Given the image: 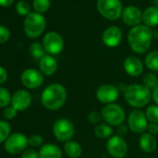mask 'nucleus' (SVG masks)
<instances>
[{
    "label": "nucleus",
    "instance_id": "obj_1",
    "mask_svg": "<svg viewBox=\"0 0 158 158\" xmlns=\"http://www.w3.org/2000/svg\"><path fill=\"white\" fill-rule=\"evenodd\" d=\"M67 100L66 89L59 83H52L47 86L41 93L42 105L50 111L60 109Z\"/></svg>",
    "mask_w": 158,
    "mask_h": 158
},
{
    "label": "nucleus",
    "instance_id": "obj_2",
    "mask_svg": "<svg viewBox=\"0 0 158 158\" xmlns=\"http://www.w3.org/2000/svg\"><path fill=\"white\" fill-rule=\"evenodd\" d=\"M152 36L153 34L150 27L146 25L135 26L128 33V45L134 52L138 54H143L149 50Z\"/></svg>",
    "mask_w": 158,
    "mask_h": 158
},
{
    "label": "nucleus",
    "instance_id": "obj_3",
    "mask_svg": "<svg viewBox=\"0 0 158 158\" xmlns=\"http://www.w3.org/2000/svg\"><path fill=\"white\" fill-rule=\"evenodd\" d=\"M125 101L134 108H142L146 106L152 98L151 90L143 84H132L124 90Z\"/></svg>",
    "mask_w": 158,
    "mask_h": 158
},
{
    "label": "nucleus",
    "instance_id": "obj_4",
    "mask_svg": "<svg viewBox=\"0 0 158 158\" xmlns=\"http://www.w3.org/2000/svg\"><path fill=\"white\" fill-rule=\"evenodd\" d=\"M46 28V19L38 12H31L23 23L25 35L30 38H36L42 35Z\"/></svg>",
    "mask_w": 158,
    "mask_h": 158
},
{
    "label": "nucleus",
    "instance_id": "obj_5",
    "mask_svg": "<svg viewBox=\"0 0 158 158\" xmlns=\"http://www.w3.org/2000/svg\"><path fill=\"white\" fill-rule=\"evenodd\" d=\"M102 119L106 124L112 127L121 126L126 119V113L124 109L116 103H111L105 105L102 109Z\"/></svg>",
    "mask_w": 158,
    "mask_h": 158
},
{
    "label": "nucleus",
    "instance_id": "obj_6",
    "mask_svg": "<svg viewBox=\"0 0 158 158\" xmlns=\"http://www.w3.org/2000/svg\"><path fill=\"white\" fill-rule=\"evenodd\" d=\"M55 138L61 142H67L72 139L75 133V127L73 122L67 118L57 119L52 127Z\"/></svg>",
    "mask_w": 158,
    "mask_h": 158
},
{
    "label": "nucleus",
    "instance_id": "obj_7",
    "mask_svg": "<svg viewBox=\"0 0 158 158\" xmlns=\"http://www.w3.org/2000/svg\"><path fill=\"white\" fill-rule=\"evenodd\" d=\"M29 146L28 137L22 132H14L4 142V148L10 154H19Z\"/></svg>",
    "mask_w": 158,
    "mask_h": 158
},
{
    "label": "nucleus",
    "instance_id": "obj_8",
    "mask_svg": "<svg viewBox=\"0 0 158 158\" xmlns=\"http://www.w3.org/2000/svg\"><path fill=\"white\" fill-rule=\"evenodd\" d=\"M97 8L104 18L111 21L117 20L123 13L120 0H98Z\"/></svg>",
    "mask_w": 158,
    "mask_h": 158
},
{
    "label": "nucleus",
    "instance_id": "obj_9",
    "mask_svg": "<svg viewBox=\"0 0 158 158\" xmlns=\"http://www.w3.org/2000/svg\"><path fill=\"white\" fill-rule=\"evenodd\" d=\"M21 82L28 89H36L44 83V74L39 70L28 68L22 73Z\"/></svg>",
    "mask_w": 158,
    "mask_h": 158
},
{
    "label": "nucleus",
    "instance_id": "obj_10",
    "mask_svg": "<svg viewBox=\"0 0 158 158\" xmlns=\"http://www.w3.org/2000/svg\"><path fill=\"white\" fill-rule=\"evenodd\" d=\"M149 121L146 117L145 113L140 110L132 111L127 117V126L128 128L137 134H142L147 130Z\"/></svg>",
    "mask_w": 158,
    "mask_h": 158
},
{
    "label": "nucleus",
    "instance_id": "obj_11",
    "mask_svg": "<svg viewBox=\"0 0 158 158\" xmlns=\"http://www.w3.org/2000/svg\"><path fill=\"white\" fill-rule=\"evenodd\" d=\"M43 47L48 55H58L64 48L61 35L56 32H48L43 38Z\"/></svg>",
    "mask_w": 158,
    "mask_h": 158
},
{
    "label": "nucleus",
    "instance_id": "obj_12",
    "mask_svg": "<svg viewBox=\"0 0 158 158\" xmlns=\"http://www.w3.org/2000/svg\"><path fill=\"white\" fill-rule=\"evenodd\" d=\"M107 152L114 158H124L127 153V144L123 137L112 136L106 142Z\"/></svg>",
    "mask_w": 158,
    "mask_h": 158
},
{
    "label": "nucleus",
    "instance_id": "obj_13",
    "mask_svg": "<svg viewBox=\"0 0 158 158\" xmlns=\"http://www.w3.org/2000/svg\"><path fill=\"white\" fill-rule=\"evenodd\" d=\"M119 89L112 84H104L98 88L96 90V98L99 102L104 104L114 103L118 99Z\"/></svg>",
    "mask_w": 158,
    "mask_h": 158
},
{
    "label": "nucleus",
    "instance_id": "obj_14",
    "mask_svg": "<svg viewBox=\"0 0 158 158\" xmlns=\"http://www.w3.org/2000/svg\"><path fill=\"white\" fill-rule=\"evenodd\" d=\"M32 104V95L26 89H18L12 95L11 105L18 111L27 110Z\"/></svg>",
    "mask_w": 158,
    "mask_h": 158
},
{
    "label": "nucleus",
    "instance_id": "obj_15",
    "mask_svg": "<svg viewBox=\"0 0 158 158\" xmlns=\"http://www.w3.org/2000/svg\"><path fill=\"white\" fill-rule=\"evenodd\" d=\"M122 40V32L116 26L108 27L102 34V42L109 48L117 47Z\"/></svg>",
    "mask_w": 158,
    "mask_h": 158
},
{
    "label": "nucleus",
    "instance_id": "obj_16",
    "mask_svg": "<svg viewBox=\"0 0 158 158\" xmlns=\"http://www.w3.org/2000/svg\"><path fill=\"white\" fill-rule=\"evenodd\" d=\"M124 70L131 77H139L143 73V63L139 58L130 56L124 61Z\"/></svg>",
    "mask_w": 158,
    "mask_h": 158
},
{
    "label": "nucleus",
    "instance_id": "obj_17",
    "mask_svg": "<svg viewBox=\"0 0 158 158\" xmlns=\"http://www.w3.org/2000/svg\"><path fill=\"white\" fill-rule=\"evenodd\" d=\"M122 18L126 24L135 27L138 26L139 23L142 21V13L138 8L130 6L124 10Z\"/></svg>",
    "mask_w": 158,
    "mask_h": 158
},
{
    "label": "nucleus",
    "instance_id": "obj_18",
    "mask_svg": "<svg viewBox=\"0 0 158 158\" xmlns=\"http://www.w3.org/2000/svg\"><path fill=\"white\" fill-rule=\"evenodd\" d=\"M58 69V63L54 57L51 55H46L39 60V71L44 76L53 75Z\"/></svg>",
    "mask_w": 158,
    "mask_h": 158
},
{
    "label": "nucleus",
    "instance_id": "obj_19",
    "mask_svg": "<svg viewBox=\"0 0 158 158\" xmlns=\"http://www.w3.org/2000/svg\"><path fill=\"white\" fill-rule=\"evenodd\" d=\"M139 145L142 152H144L146 153H151L156 150L157 141L153 135H152L148 132H144L139 137Z\"/></svg>",
    "mask_w": 158,
    "mask_h": 158
},
{
    "label": "nucleus",
    "instance_id": "obj_20",
    "mask_svg": "<svg viewBox=\"0 0 158 158\" xmlns=\"http://www.w3.org/2000/svg\"><path fill=\"white\" fill-rule=\"evenodd\" d=\"M39 158H62V152L59 146L53 143H45L40 147Z\"/></svg>",
    "mask_w": 158,
    "mask_h": 158
},
{
    "label": "nucleus",
    "instance_id": "obj_21",
    "mask_svg": "<svg viewBox=\"0 0 158 158\" xmlns=\"http://www.w3.org/2000/svg\"><path fill=\"white\" fill-rule=\"evenodd\" d=\"M63 150L66 155L70 158H79L83 153L82 146L77 141H74L72 139L64 143Z\"/></svg>",
    "mask_w": 158,
    "mask_h": 158
},
{
    "label": "nucleus",
    "instance_id": "obj_22",
    "mask_svg": "<svg viewBox=\"0 0 158 158\" xmlns=\"http://www.w3.org/2000/svg\"><path fill=\"white\" fill-rule=\"evenodd\" d=\"M142 21L148 27H153L158 24V8L150 7L142 14Z\"/></svg>",
    "mask_w": 158,
    "mask_h": 158
},
{
    "label": "nucleus",
    "instance_id": "obj_23",
    "mask_svg": "<svg viewBox=\"0 0 158 158\" xmlns=\"http://www.w3.org/2000/svg\"><path fill=\"white\" fill-rule=\"evenodd\" d=\"M94 133H95V136L99 139H109L113 136L114 130H113L112 126L104 123V124L98 125L94 129Z\"/></svg>",
    "mask_w": 158,
    "mask_h": 158
},
{
    "label": "nucleus",
    "instance_id": "obj_24",
    "mask_svg": "<svg viewBox=\"0 0 158 158\" xmlns=\"http://www.w3.org/2000/svg\"><path fill=\"white\" fill-rule=\"evenodd\" d=\"M145 65L148 69L158 72V50L151 51L145 57Z\"/></svg>",
    "mask_w": 158,
    "mask_h": 158
},
{
    "label": "nucleus",
    "instance_id": "obj_25",
    "mask_svg": "<svg viewBox=\"0 0 158 158\" xmlns=\"http://www.w3.org/2000/svg\"><path fill=\"white\" fill-rule=\"evenodd\" d=\"M30 53L33 56V58L36 59V60H41L43 57L46 56V50L43 47L42 44L38 43V42H34L31 44L30 46Z\"/></svg>",
    "mask_w": 158,
    "mask_h": 158
},
{
    "label": "nucleus",
    "instance_id": "obj_26",
    "mask_svg": "<svg viewBox=\"0 0 158 158\" xmlns=\"http://www.w3.org/2000/svg\"><path fill=\"white\" fill-rule=\"evenodd\" d=\"M12 95L10 90L4 87H0V108L5 109L6 107L11 105Z\"/></svg>",
    "mask_w": 158,
    "mask_h": 158
},
{
    "label": "nucleus",
    "instance_id": "obj_27",
    "mask_svg": "<svg viewBox=\"0 0 158 158\" xmlns=\"http://www.w3.org/2000/svg\"><path fill=\"white\" fill-rule=\"evenodd\" d=\"M11 134V127L8 121L0 120V144L4 143Z\"/></svg>",
    "mask_w": 158,
    "mask_h": 158
},
{
    "label": "nucleus",
    "instance_id": "obj_28",
    "mask_svg": "<svg viewBox=\"0 0 158 158\" xmlns=\"http://www.w3.org/2000/svg\"><path fill=\"white\" fill-rule=\"evenodd\" d=\"M149 123L158 124V105H150L145 112Z\"/></svg>",
    "mask_w": 158,
    "mask_h": 158
},
{
    "label": "nucleus",
    "instance_id": "obj_29",
    "mask_svg": "<svg viewBox=\"0 0 158 158\" xmlns=\"http://www.w3.org/2000/svg\"><path fill=\"white\" fill-rule=\"evenodd\" d=\"M33 7L36 12L40 14L44 13L50 7V0H34Z\"/></svg>",
    "mask_w": 158,
    "mask_h": 158
},
{
    "label": "nucleus",
    "instance_id": "obj_30",
    "mask_svg": "<svg viewBox=\"0 0 158 158\" xmlns=\"http://www.w3.org/2000/svg\"><path fill=\"white\" fill-rule=\"evenodd\" d=\"M143 85L149 89H155L158 86V79L153 73H148L143 78Z\"/></svg>",
    "mask_w": 158,
    "mask_h": 158
},
{
    "label": "nucleus",
    "instance_id": "obj_31",
    "mask_svg": "<svg viewBox=\"0 0 158 158\" xmlns=\"http://www.w3.org/2000/svg\"><path fill=\"white\" fill-rule=\"evenodd\" d=\"M16 12L21 16H27L31 13V7L26 1H19L16 5Z\"/></svg>",
    "mask_w": 158,
    "mask_h": 158
},
{
    "label": "nucleus",
    "instance_id": "obj_32",
    "mask_svg": "<svg viewBox=\"0 0 158 158\" xmlns=\"http://www.w3.org/2000/svg\"><path fill=\"white\" fill-rule=\"evenodd\" d=\"M28 143L31 148H38L42 147L44 143V138L39 134H34L28 138Z\"/></svg>",
    "mask_w": 158,
    "mask_h": 158
},
{
    "label": "nucleus",
    "instance_id": "obj_33",
    "mask_svg": "<svg viewBox=\"0 0 158 158\" xmlns=\"http://www.w3.org/2000/svg\"><path fill=\"white\" fill-rule=\"evenodd\" d=\"M17 114H18V111L12 105H10L6 107L5 109H3V116L7 120L14 119L17 116Z\"/></svg>",
    "mask_w": 158,
    "mask_h": 158
},
{
    "label": "nucleus",
    "instance_id": "obj_34",
    "mask_svg": "<svg viewBox=\"0 0 158 158\" xmlns=\"http://www.w3.org/2000/svg\"><path fill=\"white\" fill-rule=\"evenodd\" d=\"M10 38V30L4 26L0 25V45L7 43Z\"/></svg>",
    "mask_w": 158,
    "mask_h": 158
},
{
    "label": "nucleus",
    "instance_id": "obj_35",
    "mask_svg": "<svg viewBox=\"0 0 158 158\" xmlns=\"http://www.w3.org/2000/svg\"><path fill=\"white\" fill-rule=\"evenodd\" d=\"M22 158H39V152L35 148H27L22 152Z\"/></svg>",
    "mask_w": 158,
    "mask_h": 158
},
{
    "label": "nucleus",
    "instance_id": "obj_36",
    "mask_svg": "<svg viewBox=\"0 0 158 158\" xmlns=\"http://www.w3.org/2000/svg\"><path fill=\"white\" fill-rule=\"evenodd\" d=\"M88 119L90 123L92 124H99L102 120V113H99L97 111H93L91 112L89 116H88Z\"/></svg>",
    "mask_w": 158,
    "mask_h": 158
},
{
    "label": "nucleus",
    "instance_id": "obj_37",
    "mask_svg": "<svg viewBox=\"0 0 158 158\" xmlns=\"http://www.w3.org/2000/svg\"><path fill=\"white\" fill-rule=\"evenodd\" d=\"M8 77H9L8 71L6 70L5 67L0 65V85L4 84L8 80Z\"/></svg>",
    "mask_w": 158,
    "mask_h": 158
},
{
    "label": "nucleus",
    "instance_id": "obj_38",
    "mask_svg": "<svg viewBox=\"0 0 158 158\" xmlns=\"http://www.w3.org/2000/svg\"><path fill=\"white\" fill-rule=\"evenodd\" d=\"M147 131H148V133H150L153 136L158 134V124L149 123V125L147 127Z\"/></svg>",
    "mask_w": 158,
    "mask_h": 158
},
{
    "label": "nucleus",
    "instance_id": "obj_39",
    "mask_svg": "<svg viewBox=\"0 0 158 158\" xmlns=\"http://www.w3.org/2000/svg\"><path fill=\"white\" fill-rule=\"evenodd\" d=\"M127 127H125V126H123V125H121V126H119L118 127V129H117V132H118V136H120V137H124L126 134H127Z\"/></svg>",
    "mask_w": 158,
    "mask_h": 158
},
{
    "label": "nucleus",
    "instance_id": "obj_40",
    "mask_svg": "<svg viewBox=\"0 0 158 158\" xmlns=\"http://www.w3.org/2000/svg\"><path fill=\"white\" fill-rule=\"evenodd\" d=\"M14 2V0H0V7H10V5H12V3Z\"/></svg>",
    "mask_w": 158,
    "mask_h": 158
},
{
    "label": "nucleus",
    "instance_id": "obj_41",
    "mask_svg": "<svg viewBox=\"0 0 158 158\" xmlns=\"http://www.w3.org/2000/svg\"><path fill=\"white\" fill-rule=\"evenodd\" d=\"M152 98L153 100V102L156 103V105H158V87L152 90Z\"/></svg>",
    "mask_w": 158,
    "mask_h": 158
},
{
    "label": "nucleus",
    "instance_id": "obj_42",
    "mask_svg": "<svg viewBox=\"0 0 158 158\" xmlns=\"http://www.w3.org/2000/svg\"><path fill=\"white\" fill-rule=\"evenodd\" d=\"M153 2H154V4L157 6V8H158V0H153Z\"/></svg>",
    "mask_w": 158,
    "mask_h": 158
}]
</instances>
